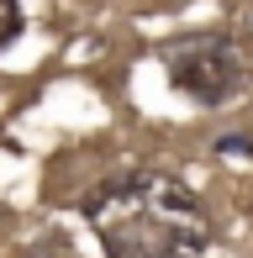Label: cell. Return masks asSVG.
Wrapping results in <instances>:
<instances>
[{
    "instance_id": "3957f363",
    "label": "cell",
    "mask_w": 253,
    "mask_h": 258,
    "mask_svg": "<svg viewBox=\"0 0 253 258\" xmlns=\"http://www.w3.org/2000/svg\"><path fill=\"white\" fill-rule=\"evenodd\" d=\"M21 27H27V16H21V0H0V53H6L11 42L21 37Z\"/></svg>"
},
{
    "instance_id": "6da1fadb",
    "label": "cell",
    "mask_w": 253,
    "mask_h": 258,
    "mask_svg": "<svg viewBox=\"0 0 253 258\" xmlns=\"http://www.w3.org/2000/svg\"><path fill=\"white\" fill-rule=\"evenodd\" d=\"M106 258H206L216 237L211 206L169 169H121L79 195Z\"/></svg>"
},
{
    "instance_id": "7a4b0ae2",
    "label": "cell",
    "mask_w": 253,
    "mask_h": 258,
    "mask_svg": "<svg viewBox=\"0 0 253 258\" xmlns=\"http://www.w3.org/2000/svg\"><path fill=\"white\" fill-rule=\"evenodd\" d=\"M158 63L185 100L216 111V105L237 100L248 90L253 42H243L237 32H185V37H169L158 48Z\"/></svg>"
},
{
    "instance_id": "5b68a950",
    "label": "cell",
    "mask_w": 253,
    "mask_h": 258,
    "mask_svg": "<svg viewBox=\"0 0 253 258\" xmlns=\"http://www.w3.org/2000/svg\"><path fill=\"white\" fill-rule=\"evenodd\" d=\"M0 143H6V132H0Z\"/></svg>"
},
{
    "instance_id": "277c9868",
    "label": "cell",
    "mask_w": 253,
    "mask_h": 258,
    "mask_svg": "<svg viewBox=\"0 0 253 258\" xmlns=\"http://www.w3.org/2000/svg\"><path fill=\"white\" fill-rule=\"evenodd\" d=\"M211 153H216V158H253V137H248V132H227V137H216V143H211Z\"/></svg>"
}]
</instances>
